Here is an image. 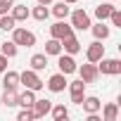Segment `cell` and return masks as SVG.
Wrapping results in <instances>:
<instances>
[{"instance_id":"18","label":"cell","mask_w":121,"mask_h":121,"mask_svg":"<svg viewBox=\"0 0 121 121\" xmlns=\"http://www.w3.org/2000/svg\"><path fill=\"white\" fill-rule=\"evenodd\" d=\"M0 102H3L5 107H17L19 104V93L17 90H5V95L0 97Z\"/></svg>"},{"instance_id":"19","label":"cell","mask_w":121,"mask_h":121,"mask_svg":"<svg viewBox=\"0 0 121 121\" xmlns=\"http://www.w3.org/2000/svg\"><path fill=\"white\" fill-rule=\"evenodd\" d=\"M112 10H114V5H112V3H102V5H97V7H95V17H97L100 22H104V19H109Z\"/></svg>"},{"instance_id":"3","label":"cell","mask_w":121,"mask_h":121,"mask_svg":"<svg viewBox=\"0 0 121 121\" xmlns=\"http://www.w3.org/2000/svg\"><path fill=\"white\" fill-rule=\"evenodd\" d=\"M76 71H78V76H81V81H83L86 86H88V83H95L97 76H100L97 64H93V62H88V64H83V67H76Z\"/></svg>"},{"instance_id":"28","label":"cell","mask_w":121,"mask_h":121,"mask_svg":"<svg viewBox=\"0 0 121 121\" xmlns=\"http://www.w3.org/2000/svg\"><path fill=\"white\" fill-rule=\"evenodd\" d=\"M17 119H19V121H31V119H33V112H31V107H24V109L17 114Z\"/></svg>"},{"instance_id":"10","label":"cell","mask_w":121,"mask_h":121,"mask_svg":"<svg viewBox=\"0 0 121 121\" xmlns=\"http://www.w3.org/2000/svg\"><path fill=\"white\" fill-rule=\"evenodd\" d=\"M69 90H71V102L74 104H81L83 102V93H86V83L78 78V81H71V86H69Z\"/></svg>"},{"instance_id":"16","label":"cell","mask_w":121,"mask_h":121,"mask_svg":"<svg viewBox=\"0 0 121 121\" xmlns=\"http://www.w3.org/2000/svg\"><path fill=\"white\" fill-rule=\"evenodd\" d=\"M12 17H14V22H26L31 17V10L26 5H12Z\"/></svg>"},{"instance_id":"17","label":"cell","mask_w":121,"mask_h":121,"mask_svg":"<svg viewBox=\"0 0 121 121\" xmlns=\"http://www.w3.org/2000/svg\"><path fill=\"white\" fill-rule=\"evenodd\" d=\"M45 67H48V55L45 52H38V55L31 57V69L33 71H43Z\"/></svg>"},{"instance_id":"5","label":"cell","mask_w":121,"mask_h":121,"mask_svg":"<svg viewBox=\"0 0 121 121\" xmlns=\"http://www.w3.org/2000/svg\"><path fill=\"white\" fill-rule=\"evenodd\" d=\"M57 67H59V71H62L64 76L74 74V71H76V59H74V55H62V52H59V55H57Z\"/></svg>"},{"instance_id":"14","label":"cell","mask_w":121,"mask_h":121,"mask_svg":"<svg viewBox=\"0 0 121 121\" xmlns=\"http://www.w3.org/2000/svg\"><path fill=\"white\" fill-rule=\"evenodd\" d=\"M90 29H93V36H95V40H104V38H109V26L104 24V22H97V24H90Z\"/></svg>"},{"instance_id":"6","label":"cell","mask_w":121,"mask_h":121,"mask_svg":"<svg viewBox=\"0 0 121 121\" xmlns=\"http://www.w3.org/2000/svg\"><path fill=\"white\" fill-rule=\"evenodd\" d=\"M71 33H74V26L67 24V22H62V19L50 26V36L57 38V40H62V38H67V36H71Z\"/></svg>"},{"instance_id":"15","label":"cell","mask_w":121,"mask_h":121,"mask_svg":"<svg viewBox=\"0 0 121 121\" xmlns=\"http://www.w3.org/2000/svg\"><path fill=\"white\" fill-rule=\"evenodd\" d=\"M3 86H5V90H17V86H19V74H17V71H7V69H5Z\"/></svg>"},{"instance_id":"9","label":"cell","mask_w":121,"mask_h":121,"mask_svg":"<svg viewBox=\"0 0 121 121\" xmlns=\"http://www.w3.org/2000/svg\"><path fill=\"white\" fill-rule=\"evenodd\" d=\"M45 86L50 88V93H62V90L67 88V76H64L62 71H59V74H52L50 81H48Z\"/></svg>"},{"instance_id":"29","label":"cell","mask_w":121,"mask_h":121,"mask_svg":"<svg viewBox=\"0 0 121 121\" xmlns=\"http://www.w3.org/2000/svg\"><path fill=\"white\" fill-rule=\"evenodd\" d=\"M14 5V0H0V14H7Z\"/></svg>"},{"instance_id":"26","label":"cell","mask_w":121,"mask_h":121,"mask_svg":"<svg viewBox=\"0 0 121 121\" xmlns=\"http://www.w3.org/2000/svg\"><path fill=\"white\" fill-rule=\"evenodd\" d=\"M100 109H102V107H100ZM116 114H119V107H116V104H107V107L102 109L104 121H116Z\"/></svg>"},{"instance_id":"21","label":"cell","mask_w":121,"mask_h":121,"mask_svg":"<svg viewBox=\"0 0 121 121\" xmlns=\"http://www.w3.org/2000/svg\"><path fill=\"white\" fill-rule=\"evenodd\" d=\"M50 112H52V119H55V121H64V119L69 116V109H67L64 104H52Z\"/></svg>"},{"instance_id":"1","label":"cell","mask_w":121,"mask_h":121,"mask_svg":"<svg viewBox=\"0 0 121 121\" xmlns=\"http://www.w3.org/2000/svg\"><path fill=\"white\" fill-rule=\"evenodd\" d=\"M12 40L17 43V48H19V45H24V48H33V45H36V33L14 26V29H12Z\"/></svg>"},{"instance_id":"33","label":"cell","mask_w":121,"mask_h":121,"mask_svg":"<svg viewBox=\"0 0 121 121\" xmlns=\"http://www.w3.org/2000/svg\"><path fill=\"white\" fill-rule=\"evenodd\" d=\"M64 3H69V5H71V3H76V0H64Z\"/></svg>"},{"instance_id":"24","label":"cell","mask_w":121,"mask_h":121,"mask_svg":"<svg viewBox=\"0 0 121 121\" xmlns=\"http://www.w3.org/2000/svg\"><path fill=\"white\" fill-rule=\"evenodd\" d=\"M33 102H36V90H29V88H26V90L19 95V104H22V107H31Z\"/></svg>"},{"instance_id":"7","label":"cell","mask_w":121,"mask_h":121,"mask_svg":"<svg viewBox=\"0 0 121 121\" xmlns=\"http://www.w3.org/2000/svg\"><path fill=\"white\" fill-rule=\"evenodd\" d=\"M86 57H88V62L97 64L100 59L104 57V45H102V40H93V43L88 45V50H86Z\"/></svg>"},{"instance_id":"31","label":"cell","mask_w":121,"mask_h":121,"mask_svg":"<svg viewBox=\"0 0 121 121\" xmlns=\"http://www.w3.org/2000/svg\"><path fill=\"white\" fill-rule=\"evenodd\" d=\"M5 69H7V57H5L3 52H0V74H3Z\"/></svg>"},{"instance_id":"30","label":"cell","mask_w":121,"mask_h":121,"mask_svg":"<svg viewBox=\"0 0 121 121\" xmlns=\"http://www.w3.org/2000/svg\"><path fill=\"white\" fill-rule=\"evenodd\" d=\"M109 19H112V24H114V26H119V29H121V12H119L116 7L112 10V14H109Z\"/></svg>"},{"instance_id":"4","label":"cell","mask_w":121,"mask_h":121,"mask_svg":"<svg viewBox=\"0 0 121 121\" xmlns=\"http://www.w3.org/2000/svg\"><path fill=\"white\" fill-rule=\"evenodd\" d=\"M97 71L100 74H109V76L121 74V59H107V57H102L97 62Z\"/></svg>"},{"instance_id":"23","label":"cell","mask_w":121,"mask_h":121,"mask_svg":"<svg viewBox=\"0 0 121 121\" xmlns=\"http://www.w3.org/2000/svg\"><path fill=\"white\" fill-rule=\"evenodd\" d=\"M0 52H3L7 59H12L17 55V43L14 40H7V43H0Z\"/></svg>"},{"instance_id":"22","label":"cell","mask_w":121,"mask_h":121,"mask_svg":"<svg viewBox=\"0 0 121 121\" xmlns=\"http://www.w3.org/2000/svg\"><path fill=\"white\" fill-rule=\"evenodd\" d=\"M31 17H33V19H38V22H45V19L50 17L48 5H40V3H38V7H33V10H31Z\"/></svg>"},{"instance_id":"13","label":"cell","mask_w":121,"mask_h":121,"mask_svg":"<svg viewBox=\"0 0 121 121\" xmlns=\"http://www.w3.org/2000/svg\"><path fill=\"white\" fill-rule=\"evenodd\" d=\"M83 112L86 114H97L100 112V107H102V102H100V97H95V95H90V97H83Z\"/></svg>"},{"instance_id":"8","label":"cell","mask_w":121,"mask_h":121,"mask_svg":"<svg viewBox=\"0 0 121 121\" xmlns=\"http://www.w3.org/2000/svg\"><path fill=\"white\" fill-rule=\"evenodd\" d=\"M71 26L78 29V31L90 29V17L86 14V10H74V12H71Z\"/></svg>"},{"instance_id":"32","label":"cell","mask_w":121,"mask_h":121,"mask_svg":"<svg viewBox=\"0 0 121 121\" xmlns=\"http://www.w3.org/2000/svg\"><path fill=\"white\" fill-rule=\"evenodd\" d=\"M38 3H40V5H50V3H52V0H38Z\"/></svg>"},{"instance_id":"2","label":"cell","mask_w":121,"mask_h":121,"mask_svg":"<svg viewBox=\"0 0 121 121\" xmlns=\"http://www.w3.org/2000/svg\"><path fill=\"white\" fill-rule=\"evenodd\" d=\"M19 83H24L29 90H40V88L45 86V83L38 78V74H36L33 69H26V71H22V74H19Z\"/></svg>"},{"instance_id":"34","label":"cell","mask_w":121,"mask_h":121,"mask_svg":"<svg viewBox=\"0 0 121 121\" xmlns=\"http://www.w3.org/2000/svg\"><path fill=\"white\" fill-rule=\"evenodd\" d=\"M0 104H3V102H0Z\"/></svg>"},{"instance_id":"27","label":"cell","mask_w":121,"mask_h":121,"mask_svg":"<svg viewBox=\"0 0 121 121\" xmlns=\"http://www.w3.org/2000/svg\"><path fill=\"white\" fill-rule=\"evenodd\" d=\"M14 17L12 14H0V29H3V31H12L14 29Z\"/></svg>"},{"instance_id":"11","label":"cell","mask_w":121,"mask_h":121,"mask_svg":"<svg viewBox=\"0 0 121 121\" xmlns=\"http://www.w3.org/2000/svg\"><path fill=\"white\" fill-rule=\"evenodd\" d=\"M62 50L67 52V55H76V52H81V43H78V38L71 33V36H67V38H62Z\"/></svg>"},{"instance_id":"20","label":"cell","mask_w":121,"mask_h":121,"mask_svg":"<svg viewBox=\"0 0 121 121\" xmlns=\"http://www.w3.org/2000/svg\"><path fill=\"white\" fill-rule=\"evenodd\" d=\"M59 52H62V40L50 38V40L45 43V55H52V57H57Z\"/></svg>"},{"instance_id":"25","label":"cell","mask_w":121,"mask_h":121,"mask_svg":"<svg viewBox=\"0 0 121 121\" xmlns=\"http://www.w3.org/2000/svg\"><path fill=\"white\" fill-rule=\"evenodd\" d=\"M52 14H55L57 19H64V17L69 14V3H64V0H62V3H57V5L52 7Z\"/></svg>"},{"instance_id":"12","label":"cell","mask_w":121,"mask_h":121,"mask_svg":"<svg viewBox=\"0 0 121 121\" xmlns=\"http://www.w3.org/2000/svg\"><path fill=\"white\" fill-rule=\"evenodd\" d=\"M50 107H52V102H50V100H36V102L31 104V112H33V119H40V116L50 114Z\"/></svg>"}]
</instances>
